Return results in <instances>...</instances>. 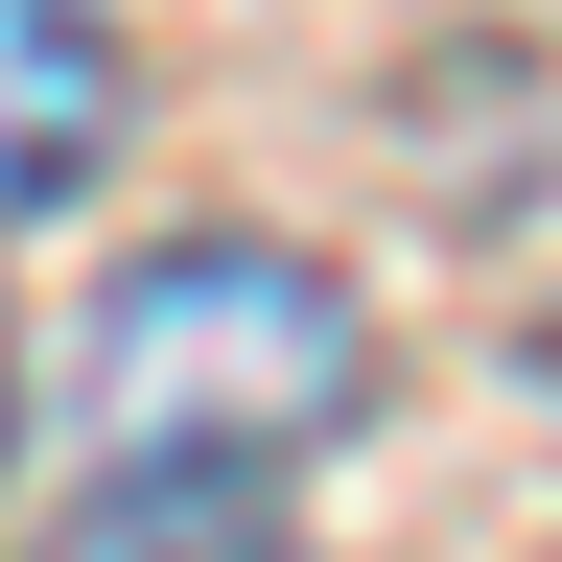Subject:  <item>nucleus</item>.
Segmentation results:
<instances>
[{"instance_id": "nucleus-1", "label": "nucleus", "mask_w": 562, "mask_h": 562, "mask_svg": "<svg viewBox=\"0 0 562 562\" xmlns=\"http://www.w3.org/2000/svg\"><path fill=\"white\" fill-rule=\"evenodd\" d=\"M70 398H94V469H211V492H281L305 446L375 422V305L281 235H165L94 281L70 328Z\"/></svg>"}, {"instance_id": "nucleus-2", "label": "nucleus", "mask_w": 562, "mask_h": 562, "mask_svg": "<svg viewBox=\"0 0 562 562\" xmlns=\"http://www.w3.org/2000/svg\"><path fill=\"white\" fill-rule=\"evenodd\" d=\"M94 140H117V24L94 0H0V235L94 188Z\"/></svg>"}, {"instance_id": "nucleus-3", "label": "nucleus", "mask_w": 562, "mask_h": 562, "mask_svg": "<svg viewBox=\"0 0 562 562\" xmlns=\"http://www.w3.org/2000/svg\"><path fill=\"white\" fill-rule=\"evenodd\" d=\"M47 562H305V539H281V492H211V469H94Z\"/></svg>"}]
</instances>
